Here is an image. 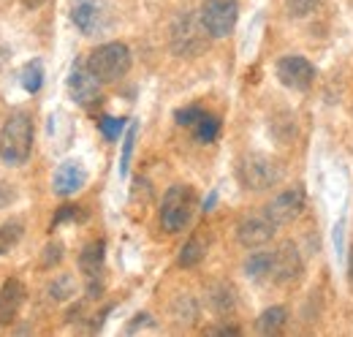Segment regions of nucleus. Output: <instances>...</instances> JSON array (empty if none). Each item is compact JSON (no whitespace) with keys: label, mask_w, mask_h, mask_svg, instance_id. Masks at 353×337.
<instances>
[{"label":"nucleus","mask_w":353,"mask_h":337,"mask_svg":"<svg viewBox=\"0 0 353 337\" xmlns=\"http://www.w3.org/2000/svg\"><path fill=\"white\" fill-rule=\"evenodd\" d=\"M101 133L109 139V142H117L120 139V133H123V128H125V120H120V117H101Z\"/></svg>","instance_id":"obj_25"},{"label":"nucleus","mask_w":353,"mask_h":337,"mask_svg":"<svg viewBox=\"0 0 353 337\" xmlns=\"http://www.w3.org/2000/svg\"><path fill=\"white\" fill-rule=\"evenodd\" d=\"M348 275H351V286H353V248H351V258H348Z\"/></svg>","instance_id":"obj_33"},{"label":"nucleus","mask_w":353,"mask_h":337,"mask_svg":"<svg viewBox=\"0 0 353 337\" xmlns=\"http://www.w3.org/2000/svg\"><path fill=\"white\" fill-rule=\"evenodd\" d=\"M315 6H318V0H285V8L291 17H307Z\"/></svg>","instance_id":"obj_28"},{"label":"nucleus","mask_w":353,"mask_h":337,"mask_svg":"<svg viewBox=\"0 0 353 337\" xmlns=\"http://www.w3.org/2000/svg\"><path fill=\"white\" fill-rule=\"evenodd\" d=\"M85 182H88V171L82 168V164H77V161L60 164L57 171H54V177H52V188H54L57 196H71V193L82 191Z\"/></svg>","instance_id":"obj_13"},{"label":"nucleus","mask_w":353,"mask_h":337,"mask_svg":"<svg viewBox=\"0 0 353 337\" xmlns=\"http://www.w3.org/2000/svg\"><path fill=\"white\" fill-rule=\"evenodd\" d=\"M88 215L82 212V207H74V204H63L57 215H54V220H52V229H57L60 223H68V220H85Z\"/></svg>","instance_id":"obj_26"},{"label":"nucleus","mask_w":353,"mask_h":337,"mask_svg":"<svg viewBox=\"0 0 353 337\" xmlns=\"http://www.w3.org/2000/svg\"><path fill=\"white\" fill-rule=\"evenodd\" d=\"M25 296H28V291L17 278L3 283V289H0V327L11 324L19 316L22 305H25Z\"/></svg>","instance_id":"obj_14"},{"label":"nucleus","mask_w":353,"mask_h":337,"mask_svg":"<svg viewBox=\"0 0 353 337\" xmlns=\"http://www.w3.org/2000/svg\"><path fill=\"white\" fill-rule=\"evenodd\" d=\"M46 0H25V8H39V6H44Z\"/></svg>","instance_id":"obj_32"},{"label":"nucleus","mask_w":353,"mask_h":337,"mask_svg":"<svg viewBox=\"0 0 353 337\" xmlns=\"http://www.w3.org/2000/svg\"><path fill=\"white\" fill-rule=\"evenodd\" d=\"M14 199H17L14 188H11V185H6V182H0V210H3V207H8Z\"/></svg>","instance_id":"obj_30"},{"label":"nucleus","mask_w":353,"mask_h":337,"mask_svg":"<svg viewBox=\"0 0 353 337\" xmlns=\"http://www.w3.org/2000/svg\"><path fill=\"white\" fill-rule=\"evenodd\" d=\"M68 93L79 106H90L101 95V79L88 68V63H77L68 74Z\"/></svg>","instance_id":"obj_12"},{"label":"nucleus","mask_w":353,"mask_h":337,"mask_svg":"<svg viewBox=\"0 0 353 337\" xmlns=\"http://www.w3.org/2000/svg\"><path fill=\"white\" fill-rule=\"evenodd\" d=\"M236 177L239 182L248 188V191H266L272 185L280 182L283 177V168L277 161H272L269 155H261V153H250L239 161L236 166Z\"/></svg>","instance_id":"obj_4"},{"label":"nucleus","mask_w":353,"mask_h":337,"mask_svg":"<svg viewBox=\"0 0 353 337\" xmlns=\"http://www.w3.org/2000/svg\"><path fill=\"white\" fill-rule=\"evenodd\" d=\"M236 17H239L236 0H204V6L199 11V19H201L207 36H212V39H225L234 30Z\"/></svg>","instance_id":"obj_5"},{"label":"nucleus","mask_w":353,"mask_h":337,"mask_svg":"<svg viewBox=\"0 0 353 337\" xmlns=\"http://www.w3.org/2000/svg\"><path fill=\"white\" fill-rule=\"evenodd\" d=\"M210 302H212V307L218 310V313H228V310H234V289L231 286H218L212 296H210Z\"/></svg>","instance_id":"obj_23"},{"label":"nucleus","mask_w":353,"mask_h":337,"mask_svg":"<svg viewBox=\"0 0 353 337\" xmlns=\"http://www.w3.org/2000/svg\"><path fill=\"white\" fill-rule=\"evenodd\" d=\"M60 258H63V245L60 242H49L44 248V256H41V267L49 269V267L60 264Z\"/></svg>","instance_id":"obj_29"},{"label":"nucleus","mask_w":353,"mask_h":337,"mask_svg":"<svg viewBox=\"0 0 353 337\" xmlns=\"http://www.w3.org/2000/svg\"><path fill=\"white\" fill-rule=\"evenodd\" d=\"M201 258H204V242L193 237V240H188L185 248L179 251V267H185V269H188V267H196Z\"/></svg>","instance_id":"obj_21"},{"label":"nucleus","mask_w":353,"mask_h":337,"mask_svg":"<svg viewBox=\"0 0 353 337\" xmlns=\"http://www.w3.org/2000/svg\"><path fill=\"white\" fill-rule=\"evenodd\" d=\"M88 68L101 82H117L131 68V49L125 44L112 41L92 49L88 57Z\"/></svg>","instance_id":"obj_2"},{"label":"nucleus","mask_w":353,"mask_h":337,"mask_svg":"<svg viewBox=\"0 0 353 337\" xmlns=\"http://www.w3.org/2000/svg\"><path fill=\"white\" fill-rule=\"evenodd\" d=\"M307 204V196H305V188H288L283 191L280 196H274L269 204H266V215L277 223V226H285V223H294L302 210Z\"/></svg>","instance_id":"obj_10"},{"label":"nucleus","mask_w":353,"mask_h":337,"mask_svg":"<svg viewBox=\"0 0 353 337\" xmlns=\"http://www.w3.org/2000/svg\"><path fill=\"white\" fill-rule=\"evenodd\" d=\"M33 150V123L25 112L8 115L0 131V158L8 166H22Z\"/></svg>","instance_id":"obj_1"},{"label":"nucleus","mask_w":353,"mask_h":337,"mask_svg":"<svg viewBox=\"0 0 353 337\" xmlns=\"http://www.w3.org/2000/svg\"><path fill=\"white\" fill-rule=\"evenodd\" d=\"M274 229H277V223L266 212L264 215H248L236 226V240L245 248H261L274 237Z\"/></svg>","instance_id":"obj_11"},{"label":"nucleus","mask_w":353,"mask_h":337,"mask_svg":"<svg viewBox=\"0 0 353 337\" xmlns=\"http://www.w3.org/2000/svg\"><path fill=\"white\" fill-rule=\"evenodd\" d=\"M8 57H11V49H8V44L0 41V68L8 63Z\"/></svg>","instance_id":"obj_31"},{"label":"nucleus","mask_w":353,"mask_h":337,"mask_svg":"<svg viewBox=\"0 0 353 337\" xmlns=\"http://www.w3.org/2000/svg\"><path fill=\"white\" fill-rule=\"evenodd\" d=\"M201 109L199 106H185V109H176V115H174V120L179 123V126H185V128H193L199 120H201Z\"/></svg>","instance_id":"obj_27"},{"label":"nucleus","mask_w":353,"mask_h":337,"mask_svg":"<svg viewBox=\"0 0 353 337\" xmlns=\"http://www.w3.org/2000/svg\"><path fill=\"white\" fill-rule=\"evenodd\" d=\"M136 136H139V123H131V126H128V133H125V142H123V155H120V177H125V174H128Z\"/></svg>","instance_id":"obj_22"},{"label":"nucleus","mask_w":353,"mask_h":337,"mask_svg":"<svg viewBox=\"0 0 353 337\" xmlns=\"http://www.w3.org/2000/svg\"><path fill=\"white\" fill-rule=\"evenodd\" d=\"M193 131H196V139L199 142H204V144H210V142H215L218 139V133H221V120L215 117V115H201V120L193 126Z\"/></svg>","instance_id":"obj_19"},{"label":"nucleus","mask_w":353,"mask_h":337,"mask_svg":"<svg viewBox=\"0 0 353 337\" xmlns=\"http://www.w3.org/2000/svg\"><path fill=\"white\" fill-rule=\"evenodd\" d=\"M277 79L291 90H310L315 82V66L302 55H285L277 60Z\"/></svg>","instance_id":"obj_8"},{"label":"nucleus","mask_w":353,"mask_h":337,"mask_svg":"<svg viewBox=\"0 0 353 337\" xmlns=\"http://www.w3.org/2000/svg\"><path fill=\"white\" fill-rule=\"evenodd\" d=\"M302 272H305V264H302V256H299L294 242H283L272 253V280L277 286L296 283L302 278Z\"/></svg>","instance_id":"obj_9"},{"label":"nucleus","mask_w":353,"mask_h":337,"mask_svg":"<svg viewBox=\"0 0 353 337\" xmlns=\"http://www.w3.org/2000/svg\"><path fill=\"white\" fill-rule=\"evenodd\" d=\"M285 321H288V310L283 305L266 307L264 313L259 316V332L261 335H274V332H280L285 327Z\"/></svg>","instance_id":"obj_16"},{"label":"nucleus","mask_w":353,"mask_h":337,"mask_svg":"<svg viewBox=\"0 0 353 337\" xmlns=\"http://www.w3.org/2000/svg\"><path fill=\"white\" fill-rule=\"evenodd\" d=\"M245 275L250 280H266V278H272V253H253L245 261Z\"/></svg>","instance_id":"obj_17"},{"label":"nucleus","mask_w":353,"mask_h":337,"mask_svg":"<svg viewBox=\"0 0 353 337\" xmlns=\"http://www.w3.org/2000/svg\"><path fill=\"white\" fill-rule=\"evenodd\" d=\"M196 210V196L188 185H172L161 202V229L169 234H179Z\"/></svg>","instance_id":"obj_3"},{"label":"nucleus","mask_w":353,"mask_h":337,"mask_svg":"<svg viewBox=\"0 0 353 337\" xmlns=\"http://www.w3.org/2000/svg\"><path fill=\"white\" fill-rule=\"evenodd\" d=\"M204 33L207 30H204V25H201L199 17L179 14L174 28H172V46H174V52L182 55V57H190V55L201 52L204 49Z\"/></svg>","instance_id":"obj_7"},{"label":"nucleus","mask_w":353,"mask_h":337,"mask_svg":"<svg viewBox=\"0 0 353 337\" xmlns=\"http://www.w3.org/2000/svg\"><path fill=\"white\" fill-rule=\"evenodd\" d=\"M103 261H106V245L101 240L85 245V251L79 253V269L88 280H98L103 272Z\"/></svg>","instance_id":"obj_15"},{"label":"nucleus","mask_w":353,"mask_h":337,"mask_svg":"<svg viewBox=\"0 0 353 337\" xmlns=\"http://www.w3.org/2000/svg\"><path fill=\"white\" fill-rule=\"evenodd\" d=\"M71 22L85 36H98L109 28L112 19L103 0H71Z\"/></svg>","instance_id":"obj_6"},{"label":"nucleus","mask_w":353,"mask_h":337,"mask_svg":"<svg viewBox=\"0 0 353 337\" xmlns=\"http://www.w3.org/2000/svg\"><path fill=\"white\" fill-rule=\"evenodd\" d=\"M74 278L71 275H60L57 280H52V286H49V296L52 299H68V296H74Z\"/></svg>","instance_id":"obj_24"},{"label":"nucleus","mask_w":353,"mask_h":337,"mask_svg":"<svg viewBox=\"0 0 353 337\" xmlns=\"http://www.w3.org/2000/svg\"><path fill=\"white\" fill-rule=\"evenodd\" d=\"M22 220H8V223H3L0 226V256L3 253H8L19 240H22Z\"/></svg>","instance_id":"obj_20"},{"label":"nucleus","mask_w":353,"mask_h":337,"mask_svg":"<svg viewBox=\"0 0 353 337\" xmlns=\"http://www.w3.org/2000/svg\"><path fill=\"white\" fill-rule=\"evenodd\" d=\"M19 79H22V87H25L28 93H39L41 84H44V63H41V60H30V63L22 68Z\"/></svg>","instance_id":"obj_18"}]
</instances>
